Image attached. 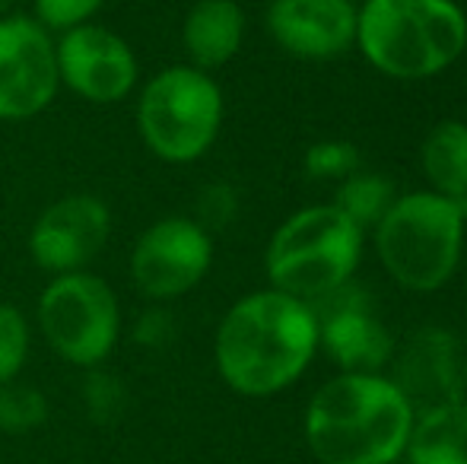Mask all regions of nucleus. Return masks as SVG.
Instances as JSON below:
<instances>
[{"label": "nucleus", "mask_w": 467, "mask_h": 464, "mask_svg": "<svg viewBox=\"0 0 467 464\" xmlns=\"http://www.w3.org/2000/svg\"><path fill=\"white\" fill-rule=\"evenodd\" d=\"M318 347V325L306 303L280 290L239 299L216 331V369L245 397L277 395L306 372Z\"/></svg>", "instance_id": "f257e3e1"}, {"label": "nucleus", "mask_w": 467, "mask_h": 464, "mask_svg": "<svg viewBox=\"0 0 467 464\" xmlns=\"http://www.w3.org/2000/svg\"><path fill=\"white\" fill-rule=\"evenodd\" d=\"M13 4H16V0H0V16H6V13L13 10Z\"/></svg>", "instance_id": "a878e982"}, {"label": "nucleus", "mask_w": 467, "mask_h": 464, "mask_svg": "<svg viewBox=\"0 0 467 464\" xmlns=\"http://www.w3.org/2000/svg\"><path fill=\"white\" fill-rule=\"evenodd\" d=\"M130 335H134L137 347L166 350L169 344L175 341V335H179V325H175L172 312H169L166 305L153 303L150 309H143L140 315L134 318V328H130Z\"/></svg>", "instance_id": "393cba45"}, {"label": "nucleus", "mask_w": 467, "mask_h": 464, "mask_svg": "<svg viewBox=\"0 0 467 464\" xmlns=\"http://www.w3.org/2000/svg\"><path fill=\"white\" fill-rule=\"evenodd\" d=\"M55 61L61 87L93 106H118L140 80L134 48L99 23L61 32L55 38Z\"/></svg>", "instance_id": "9d476101"}, {"label": "nucleus", "mask_w": 467, "mask_h": 464, "mask_svg": "<svg viewBox=\"0 0 467 464\" xmlns=\"http://www.w3.org/2000/svg\"><path fill=\"white\" fill-rule=\"evenodd\" d=\"M57 93L55 36L23 13L0 16V121H29Z\"/></svg>", "instance_id": "1a4fd4ad"}, {"label": "nucleus", "mask_w": 467, "mask_h": 464, "mask_svg": "<svg viewBox=\"0 0 467 464\" xmlns=\"http://www.w3.org/2000/svg\"><path fill=\"white\" fill-rule=\"evenodd\" d=\"M359 248L363 230L347 213L334 204L308 207L274 232L265 267L274 290L308 305L350 280L359 264Z\"/></svg>", "instance_id": "20e7f679"}, {"label": "nucleus", "mask_w": 467, "mask_h": 464, "mask_svg": "<svg viewBox=\"0 0 467 464\" xmlns=\"http://www.w3.org/2000/svg\"><path fill=\"white\" fill-rule=\"evenodd\" d=\"M83 407H87L89 420L99 423V427H111L124 417L128 410V385L115 376V372L102 369H87V378H83Z\"/></svg>", "instance_id": "aec40b11"}, {"label": "nucleus", "mask_w": 467, "mask_h": 464, "mask_svg": "<svg viewBox=\"0 0 467 464\" xmlns=\"http://www.w3.org/2000/svg\"><path fill=\"white\" fill-rule=\"evenodd\" d=\"M308 312L318 325V341L347 372L375 376V369L391 359V337L369 312V299L357 286H350V280L308 303Z\"/></svg>", "instance_id": "f8f14e48"}, {"label": "nucleus", "mask_w": 467, "mask_h": 464, "mask_svg": "<svg viewBox=\"0 0 467 464\" xmlns=\"http://www.w3.org/2000/svg\"><path fill=\"white\" fill-rule=\"evenodd\" d=\"M410 464H467V404L423 410L407 436Z\"/></svg>", "instance_id": "dca6fc26"}, {"label": "nucleus", "mask_w": 467, "mask_h": 464, "mask_svg": "<svg viewBox=\"0 0 467 464\" xmlns=\"http://www.w3.org/2000/svg\"><path fill=\"white\" fill-rule=\"evenodd\" d=\"M394 204V188L381 175H357L344 179V185L337 188V211L347 213L353 223L363 230L369 223H381L388 211Z\"/></svg>", "instance_id": "a211bd4d"}, {"label": "nucleus", "mask_w": 467, "mask_h": 464, "mask_svg": "<svg viewBox=\"0 0 467 464\" xmlns=\"http://www.w3.org/2000/svg\"><path fill=\"white\" fill-rule=\"evenodd\" d=\"M267 29L289 55L327 61L357 38V10L350 0H274Z\"/></svg>", "instance_id": "4468645a"}, {"label": "nucleus", "mask_w": 467, "mask_h": 464, "mask_svg": "<svg viewBox=\"0 0 467 464\" xmlns=\"http://www.w3.org/2000/svg\"><path fill=\"white\" fill-rule=\"evenodd\" d=\"M359 166V156L353 143L344 140H325L308 147L306 153V172L312 179H350Z\"/></svg>", "instance_id": "5701e85b"}, {"label": "nucleus", "mask_w": 467, "mask_h": 464, "mask_svg": "<svg viewBox=\"0 0 467 464\" xmlns=\"http://www.w3.org/2000/svg\"><path fill=\"white\" fill-rule=\"evenodd\" d=\"M235 213H239V194H235V188L226 185V181H213V185H207L197 194V213L191 220L197 226H203L207 232H213V230H226L235 220Z\"/></svg>", "instance_id": "b1692460"}, {"label": "nucleus", "mask_w": 467, "mask_h": 464, "mask_svg": "<svg viewBox=\"0 0 467 464\" xmlns=\"http://www.w3.org/2000/svg\"><path fill=\"white\" fill-rule=\"evenodd\" d=\"M464 213L458 201L436 191L398 198L375 235L385 271L407 290H439L462 258Z\"/></svg>", "instance_id": "39448f33"}, {"label": "nucleus", "mask_w": 467, "mask_h": 464, "mask_svg": "<svg viewBox=\"0 0 467 464\" xmlns=\"http://www.w3.org/2000/svg\"><path fill=\"white\" fill-rule=\"evenodd\" d=\"M245 38V13L235 0H197L182 23L188 64L203 74L229 64Z\"/></svg>", "instance_id": "2eb2a0df"}, {"label": "nucleus", "mask_w": 467, "mask_h": 464, "mask_svg": "<svg viewBox=\"0 0 467 464\" xmlns=\"http://www.w3.org/2000/svg\"><path fill=\"white\" fill-rule=\"evenodd\" d=\"M32 331L26 315L10 303H0V385H10L29 363Z\"/></svg>", "instance_id": "412c9836"}, {"label": "nucleus", "mask_w": 467, "mask_h": 464, "mask_svg": "<svg viewBox=\"0 0 467 464\" xmlns=\"http://www.w3.org/2000/svg\"><path fill=\"white\" fill-rule=\"evenodd\" d=\"M48 347L77 369H96L121 341V305L102 277L74 271L51 277L36 305Z\"/></svg>", "instance_id": "0eeeda50"}, {"label": "nucleus", "mask_w": 467, "mask_h": 464, "mask_svg": "<svg viewBox=\"0 0 467 464\" xmlns=\"http://www.w3.org/2000/svg\"><path fill=\"white\" fill-rule=\"evenodd\" d=\"M111 235V211L96 194H64L29 230V258L51 277L87 271Z\"/></svg>", "instance_id": "9b49d317"}, {"label": "nucleus", "mask_w": 467, "mask_h": 464, "mask_svg": "<svg viewBox=\"0 0 467 464\" xmlns=\"http://www.w3.org/2000/svg\"><path fill=\"white\" fill-rule=\"evenodd\" d=\"M366 61L398 80L445 70L467 45V19L451 0H366L357 13Z\"/></svg>", "instance_id": "7ed1b4c3"}, {"label": "nucleus", "mask_w": 467, "mask_h": 464, "mask_svg": "<svg viewBox=\"0 0 467 464\" xmlns=\"http://www.w3.org/2000/svg\"><path fill=\"white\" fill-rule=\"evenodd\" d=\"M223 124V93L216 80L191 64L160 70L137 99V130L162 162L185 166L213 147Z\"/></svg>", "instance_id": "423d86ee"}, {"label": "nucleus", "mask_w": 467, "mask_h": 464, "mask_svg": "<svg viewBox=\"0 0 467 464\" xmlns=\"http://www.w3.org/2000/svg\"><path fill=\"white\" fill-rule=\"evenodd\" d=\"M213 264V239L191 217H162L130 252V280L150 303H172L194 290Z\"/></svg>", "instance_id": "6e6552de"}, {"label": "nucleus", "mask_w": 467, "mask_h": 464, "mask_svg": "<svg viewBox=\"0 0 467 464\" xmlns=\"http://www.w3.org/2000/svg\"><path fill=\"white\" fill-rule=\"evenodd\" d=\"M105 0H32V19L51 36H61L83 23H93Z\"/></svg>", "instance_id": "4be33fe9"}, {"label": "nucleus", "mask_w": 467, "mask_h": 464, "mask_svg": "<svg viewBox=\"0 0 467 464\" xmlns=\"http://www.w3.org/2000/svg\"><path fill=\"white\" fill-rule=\"evenodd\" d=\"M413 410L394 382L344 372L315 391L306 439L321 464H391L407 449Z\"/></svg>", "instance_id": "f03ea898"}, {"label": "nucleus", "mask_w": 467, "mask_h": 464, "mask_svg": "<svg viewBox=\"0 0 467 464\" xmlns=\"http://www.w3.org/2000/svg\"><path fill=\"white\" fill-rule=\"evenodd\" d=\"M467 359L464 347L451 331H417L400 347L394 363V388L404 395L410 410H432L464 401Z\"/></svg>", "instance_id": "ddd939ff"}, {"label": "nucleus", "mask_w": 467, "mask_h": 464, "mask_svg": "<svg viewBox=\"0 0 467 464\" xmlns=\"http://www.w3.org/2000/svg\"><path fill=\"white\" fill-rule=\"evenodd\" d=\"M423 172L436 194L467 211V124L442 121L430 130L423 143Z\"/></svg>", "instance_id": "f3484780"}, {"label": "nucleus", "mask_w": 467, "mask_h": 464, "mask_svg": "<svg viewBox=\"0 0 467 464\" xmlns=\"http://www.w3.org/2000/svg\"><path fill=\"white\" fill-rule=\"evenodd\" d=\"M48 420V397L36 385H0V433L23 436Z\"/></svg>", "instance_id": "6ab92c4d"}]
</instances>
